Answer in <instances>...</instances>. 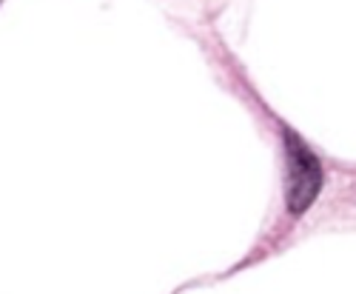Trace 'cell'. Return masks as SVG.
<instances>
[{"mask_svg": "<svg viewBox=\"0 0 356 294\" xmlns=\"http://www.w3.org/2000/svg\"><path fill=\"white\" fill-rule=\"evenodd\" d=\"M285 149V212L291 217H302L325 186V169L319 155L291 129H282Z\"/></svg>", "mask_w": 356, "mask_h": 294, "instance_id": "cell-1", "label": "cell"}]
</instances>
